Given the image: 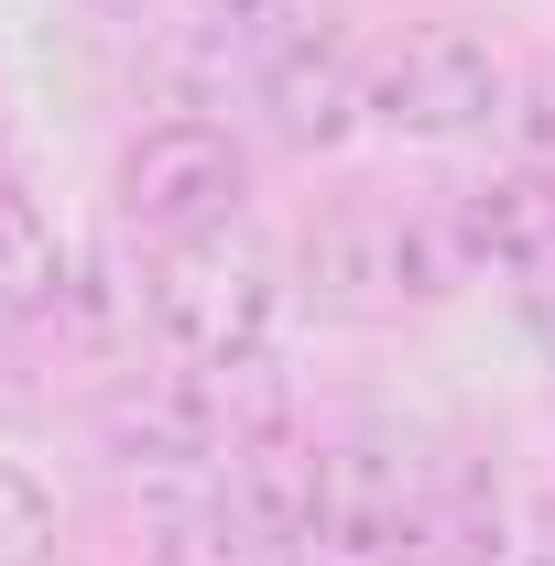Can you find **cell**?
I'll return each instance as SVG.
<instances>
[{
    "instance_id": "1",
    "label": "cell",
    "mask_w": 555,
    "mask_h": 566,
    "mask_svg": "<svg viewBox=\"0 0 555 566\" xmlns=\"http://www.w3.org/2000/svg\"><path fill=\"white\" fill-rule=\"evenodd\" d=\"M283 305H294V283L251 229L164 240L142 262V316H153L164 359H186V370H262L283 338Z\"/></svg>"
},
{
    "instance_id": "2",
    "label": "cell",
    "mask_w": 555,
    "mask_h": 566,
    "mask_svg": "<svg viewBox=\"0 0 555 566\" xmlns=\"http://www.w3.org/2000/svg\"><path fill=\"white\" fill-rule=\"evenodd\" d=\"M501 120H512V66L469 22H415L370 55V132L381 142L447 153V142H490Z\"/></svg>"
},
{
    "instance_id": "3",
    "label": "cell",
    "mask_w": 555,
    "mask_h": 566,
    "mask_svg": "<svg viewBox=\"0 0 555 566\" xmlns=\"http://www.w3.org/2000/svg\"><path fill=\"white\" fill-rule=\"evenodd\" d=\"M458 283H469V262L447 240V197L436 208L370 197V208H338L305 240V294L338 305V316H404V305H436Z\"/></svg>"
},
{
    "instance_id": "4",
    "label": "cell",
    "mask_w": 555,
    "mask_h": 566,
    "mask_svg": "<svg viewBox=\"0 0 555 566\" xmlns=\"http://www.w3.org/2000/svg\"><path fill=\"white\" fill-rule=\"evenodd\" d=\"M109 208H121V229H132L142 251L240 229V208H251V142L229 132V120H197V109L186 120H153L109 164Z\"/></svg>"
},
{
    "instance_id": "5",
    "label": "cell",
    "mask_w": 555,
    "mask_h": 566,
    "mask_svg": "<svg viewBox=\"0 0 555 566\" xmlns=\"http://www.w3.org/2000/svg\"><path fill=\"white\" fill-rule=\"evenodd\" d=\"M98 436H109V458L153 480V491H208L218 469H229V447L251 436V403H240V370H142L121 381L109 403H98Z\"/></svg>"
},
{
    "instance_id": "6",
    "label": "cell",
    "mask_w": 555,
    "mask_h": 566,
    "mask_svg": "<svg viewBox=\"0 0 555 566\" xmlns=\"http://www.w3.org/2000/svg\"><path fill=\"white\" fill-rule=\"evenodd\" d=\"M251 109L283 153H348L370 132V55L348 44L327 11H305L283 44L251 55Z\"/></svg>"
},
{
    "instance_id": "7",
    "label": "cell",
    "mask_w": 555,
    "mask_h": 566,
    "mask_svg": "<svg viewBox=\"0 0 555 566\" xmlns=\"http://www.w3.org/2000/svg\"><path fill=\"white\" fill-rule=\"evenodd\" d=\"M447 240H458V262L469 283L501 273V283H534L555 273V164H501L480 186H458L447 197Z\"/></svg>"
},
{
    "instance_id": "8",
    "label": "cell",
    "mask_w": 555,
    "mask_h": 566,
    "mask_svg": "<svg viewBox=\"0 0 555 566\" xmlns=\"http://www.w3.org/2000/svg\"><path fill=\"white\" fill-rule=\"evenodd\" d=\"M316 469H327V447H316V436H294L283 415H251V436L229 447V469H218L208 491L229 501V523H240L251 545L294 556V545L316 534Z\"/></svg>"
},
{
    "instance_id": "9",
    "label": "cell",
    "mask_w": 555,
    "mask_h": 566,
    "mask_svg": "<svg viewBox=\"0 0 555 566\" xmlns=\"http://www.w3.org/2000/svg\"><path fill=\"white\" fill-rule=\"evenodd\" d=\"M512 534H523V512L501 501V480L447 469V480H436V512H425V556L415 566H512Z\"/></svg>"
},
{
    "instance_id": "10",
    "label": "cell",
    "mask_w": 555,
    "mask_h": 566,
    "mask_svg": "<svg viewBox=\"0 0 555 566\" xmlns=\"http://www.w3.org/2000/svg\"><path fill=\"white\" fill-rule=\"evenodd\" d=\"M44 305H66V240L33 186L0 175V316H44Z\"/></svg>"
},
{
    "instance_id": "11",
    "label": "cell",
    "mask_w": 555,
    "mask_h": 566,
    "mask_svg": "<svg viewBox=\"0 0 555 566\" xmlns=\"http://www.w3.org/2000/svg\"><path fill=\"white\" fill-rule=\"evenodd\" d=\"M142 566H283L273 545H251L240 523H229V501L218 491H164L153 501V523H142Z\"/></svg>"
},
{
    "instance_id": "12",
    "label": "cell",
    "mask_w": 555,
    "mask_h": 566,
    "mask_svg": "<svg viewBox=\"0 0 555 566\" xmlns=\"http://www.w3.org/2000/svg\"><path fill=\"white\" fill-rule=\"evenodd\" d=\"M55 545H66L55 491H44L22 458H0V566H55Z\"/></svg>"
},
{
    "instance_id": "13",
    "label": "cell",
    "mask_w": 555,
    "mask_h": 566,
    "mask_svg": "<svg viewBox=\"0 0 555 566\" xmlns=\"http://www.w3.org/2000/svg\"><path fill=\"white\" fill-rule=\"evenodd\" d=\"M512 566H555V491L523 501V534H512Z\"/></svg>"
},
{
    "instance_id": "14",
    "label": "cell",
    "mask_w": 555,
    "mask_h": 566,
    "mask_svg": "<svg viewBox=\"0 0 555 566\" xmlns=\"http://www.w3.org/2000/svg\"><path fill=\"white\" fill-rule=\"evenodd\" d=\"M523 305H534V338H545V359H555V273L534 283V294H523Z\"/></svg>"
},
{
    "instance_id": "15",
    "label": "cell",
    "mask_w": 555,
    "mask_h": 566,
    "mask_svg": "<svg viewBox=\"0 0 555 566\" xmlns=\"http://www.w3.org/2000/svg\"><path fill=\"white\" fill-rule=\"evenodd\" d=\"M98 11H109V22H142V0H98Z\"/></svg>"
}]
</instances>
